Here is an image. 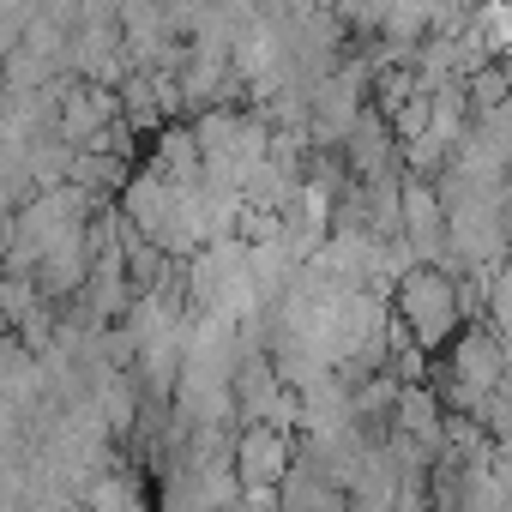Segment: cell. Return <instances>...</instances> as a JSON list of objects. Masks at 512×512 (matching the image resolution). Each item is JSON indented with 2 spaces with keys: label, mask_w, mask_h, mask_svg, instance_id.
<instances>
[{
  "label": "cell",
  "mask_w": 512,
  "mask_h": 512,
  "mask_svg": "<svg viewBox=\"0 0 512 512\" xmlns=\"http://www.w3.org/2000/svg\"><path fill=\"white\" fill-rule=\"evenodd\" d=\"M235 470H241V482H247V494L253 500H266L272 494V482L290 470V440L278 434V428H247L241 434V446H235Z\"/></svg>",
  "instance_id": "cell-2"
},
{
  "label": "cell",
  "mask_w": 512,
  "mask_h": 512,
  "mask_svg": "<svg viewBox=\"0 0 512 512\" xmlns=\"http://www.w3.org/2000/svg\"><path fill=\"white\" fill-rule=\"evenodd\" d=\"M398 308H404V320L416 326V344H440V338L458 326V290H452L440 272H410L404 290H398Z\"/></svg>",
  "instance_id": "cell-1"
}]
</instances>
